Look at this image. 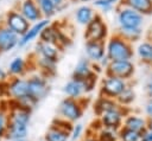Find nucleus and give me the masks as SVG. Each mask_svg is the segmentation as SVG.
<instances>
[{"label":"nucleus","mask_w":152,"mask_h":141,"mask_svg":"<svg viewBox=\"0 0 152 141\" xmlns=\"http://www.w3.org/2000/svg\"><path fill=\"white\" fill-rule=\"evenodd\" d=\"M106 57L112 60H131L133 57V47L129 41L119 34L112 36L106 44Z\"/></svg>","instance_id":"1"},{"label":"nucleus","mask_w":152,"mask_h":141,"mask_svg":"<svg viewBox=\"0 0 152 141\" xmlns=\"http://www.w3.org/2000/svg\"><path fill=\"white\" fill-rule=\"evenodd\" d=\"M84 109H86V104L83 102V97L78 100L65 97L61 101L57 111L61 118L74 124L83 116Z\"/></svg>","instance_id":"2"},{"label":"nucleus","mask_w":152,"mask_h":141,"mask_svg":"<svg viewBox=\"0 0 152 141\" xmlns=\"http://www.w3.org/2000/svg\"><path fill=\"white\" fill-rule=\"evenodd\" d=\"M72 123L58 117L55 118L49 129L45 132L44 141H70V130Z\"/></svg>","instance_id":"3"},{"label":"nucleus","mask_w":152,"mask_h":141,"mask_svg":"<svg viewBox=\"0 0 152 141\" xmlns=\"http://www.w3.org/2000/svg\"><path fill=\"white\" fill-rule=\"evenodd\" d=\"M128 86L127 81L118 78V77H112V76H106L100 85V96L108 97L116 100V97Z\"/></svg>","instance_id":"4"},{"label":"nucleus","mask_w":152,"mask_h":141,"mask_svg":"<svg viewBox=\"0 0 152 141\" xmlns=\"http://www.w3.org/2000/svg\"><path fill=\"white\" fill-rule=\"evenodd\" d=\"M27 84H28V96L34 104L42 101L49 92V84L46 77H44L43 75L30 76L27 78Z\"/></svg>","instance_id":"5"},{"label":"nucleus","mask_w":152,"mask_h":141,"mask_svg":"<svg viewBox=\"0 0 152 141\" xmlns=\"http://www.w3.org/2000/svg\"><path fill=\"white\" fill-rule=\"evenodd\" d=\"M118 23H119V28H126V30H135L140 28L142 24V14L139 12L120 6V9L118 12Z\"/></svg>","instance_id":"6"},{"label":"nucleus","mask_w":152,"mask_h":141,"mask_svg":"<svg viewBox=\"0 0 152 141\" xmlns=\"http://www.w3.org/2000/svg\"><path fill=\"white\" fill-rule=\"evenodd\" d=\"M2 24L5 26H7L10 30H12L13 32H15L19 37L24 36L28 31V28L31 26L30 25L31 23H28L18 9H11V11H8L5 14V18H4Z\"/></svg>","instance_id":"7"},{"label":"nucleus","mask_w":152,"mask_h":141,"mask_svg":"<svg viewBox=\"0 0 152 141\" xmlns=\"http://www.w3.org/2000/svg\"><path fill=\"white\" fill-rule=\"evenodd\" d=\"M108 27L101 15L95 14L93 20L86 26L84 38L87 41H104L107 37Z\"/></svg>","instance_id":"8"},{"label":"nucleus","mask_w":152,"mask_h":141,"mask_svg":"<svg viewBox=\"0 0 152 141\" xmlns=\"http://www.w3.org/2000/svg\"><path fill=\"white\" fill-rule=\"evenodd\" d=\"M104 72L106 76L128 81L134 73V64L131 60H112L104 68Z\"/></svg>","instance_id":"9"},{"label":"nucleus","mask_w":152,"mask_h":141,"mask_svg":"<svg viewBox=\"0 0 152 141\" xmlns=\"http://www.w3.org/2000/svg\"><path fill=\"white\" fill-rule=\"evenodd\" d=\"M125 110H126V107L119 105L118 108H115L113 110H109V111L104 113L103 115H101L99 117L101 127L102 128H107V129L119 130L122 127L125 116L127 115V113Z\"/></svg>","instance_id":"10"},{"label":"nucleus","mask_w":152,"mask_h":141,"mask_svg":"<svg viewBox=\"0 0 152 141\" xmlns=\"http://www.w3.org/2000/svg\"><path fill=\"white\" fill-rule=\"evenodd\" d=\"M19 36L5 26L2 23L0 24V53L8 52L13 50L19 43Z\"/></svg>","instance_id":"11"},{"label":"nucleus","mask_w":152,"mask_h":141,"mask_svg":"<svg viewBox=\"0 0 152 141\" xmlns=\"http://www.w3.org/2000/svg\"><path fill=\"white\" fill-rule=\"evenodd\" d=\"M18 11L24 15V18L28 23H37V21L44 19L43 14H42L40 9L38 8L34 0H23L19 4Z\"/></svg>","instance_id":"12"},{"label":"nucleus","mask_w":152,"mask_h":141,"mask_svg":"<svg viewBox=\"0 0 152 141\" xmlns=\"http://www.w3.org/2000/svg\"><path fill=\"white\" fill-rule=\"evenodd\" d=\"M28 135V124L15 122V121H10L7 124L5 139L8 141H15L20 139H27Z\"/></svg>","instance_id":"13"},{"label":"nucleus","mask_w":152,"mask_h":141,"mask_svg":"<svg viewBox=\"0 0 152 141\" xmlns=\"http://www.w3.org/2000/svg\"><path fill=\"white\" fill-rule=\"evenodd\" d=\"M49 25H50V20L46 19V18H44V19H42V20L34 23L32 26H30L28 31H27L24 36H21V37L19 38L18 45H19V46H25V45H27L30 41L34 40L37 37H39L40 33H42V31H43L46 26H49Z\"/></svg>","instance_id":"14"},{"label":"nucleus","mask_w":152,"mask_h":141,"mask_svg":"<svg viewBox=\"0 0 152 141\" xmlns=\"http://www.w3.org/2000/svg\"><path fill=\"white\" fill-rule=\"evenodd\" d=\"M122 127L131 129L133 132L144 134L147 130V120L137 114H127L124 118Z\"/></svg>","instance_id":"15"},{"label":"nucleus","mask_w":152,"mask_h":141,"mask_svg":"<svg viewBox=\"0 0 152 141\" xmlns=\"http://www.w3.org/2000/svg\"><path fill=\"white\" fill-rule=\"evenodd\" d=\"M86 52L91 63H100L106 56L104 41H86Z\"/></svg>","instance_id":"16"},{"label":"nucleus","mask_w":152,"mask_h":141,"mask_svg":"<svg viewBox=\"0 0 152 141\" xmlns=\"http://www.w3.org/2000/svg\"><path fill=\"white\" fill-rule=\"evenodd\" d=\"M36 49H37V53L39 55V57H43V58H46V59H50L57 63L59 58V51H61V49L57 45L39 40L36 45Z\"/></svg>","instance_id":"17"},{"label":"nucleus","mask_w":152,"mask_h":141,"mask_svg":"<svg viewBox=\"0 0 152 141\" xmlns=\"http://www.w3.org/2000/svg\"><path fill=\"white\" fill-rule=\"evenodd\" d=\"M93 73H96L95 71H94V69H93V64H91V62L89 60V59H81L77 64H76V66H75V69H74V71H72V77L71 78H74V79H78V81H84V79H87L88 77H90Z\"/></svg>","instance_id":"18"},{"label":"nucleus","mask_w":152,"mask_h":141,"mask_svg":"<svg viewBox=\"0 0 152 141\" xmlns=\"http://www.w3.org/2000/svg\"><path fill=\"white\" fill-rule=\"evenodd\" d=\"M63 92L66 95V97H70V98H75V100L82 98V96L86 94L83 82L71 78L63 86Z\"/></svg>","instance_id":"19"},{"label":"nucleus","mask_w":152,"mask_h":141,"mask_svg":"<svg viewBox=\"0 0 152 141\" xmlns=\"http://www.w3.org/2000/svg\"><path fill=\"white\" fill-rule=\"evenodd\" d=\"M120 6L132 8L140 14L152 13V0H120Z\"/></svg>","instance_id":"20"},{"label":"nucleus","mask_w":152,"mask_h":141,"mask_svg":"<svg viewBox=\"0 0 152 141\" xmlns=\"http://www.w3.org/2000/svg\"><path fill=\"white\" fill-rule=\"evenodd\" d=\"M119 104L113 98H108V97H103V96H99L97 100L94 103V114L100 117L101 115H103L104 113L113 110L115 108H118Z\"/></svg>","instance_id":"21"},{"label":"nucleus","mask_w":152,"mask_h":141,"mask_svg":"<svg viewBox=\"0 0 152 141\" xmlns=\"http://www.w3.org/2000/svg\"><path fill=\"white\" fill-rule=\"evenodd\" d=\"M26 66L27 63L23 57H15L10 62L7 72L10 77H23L27 70Z\"/></svg>","instance_id":"22"},{"label":"nucleus","mask_w":152,"mask_h":141,"mask_svg":"<svg viewBox=\"0 0 152 141\" xmlns=\"http://www.w3.org/2000/svg\"><path fill=\"white\" fill-rule=\"evenodd\" d=\"M95 17V12L91 7L89 6H81L77 8L76 13H75V18H76V21L80 24V25H84L87 26L91 20L93 18Z\"/></svg>","instance_id":"23"},{"label":"nucleus","mask_w":152,"mask_h":141,"mask_svg":"<svg viewBox=\"0 0 152 141\" xmlns=\"http://www.w3.org/2000/svg\"><path fill=\"white\" fill-rule=\"evenodd\" d=\"M34 1L43 14V18L50 19L52 15L56 14V12L58 9V7L55 5V2L52 0H34Z\"/></svg>","instance_id":"24"},{"label":"nucleus","mask_w":152,"mask_h":141,"mask_svg":"<svg viewBox=\"0 0 152 141\" xmlns=\"http://www.w3.org/2000/svg\"><path fill=\"white\" fill-rule=\"evenodd\" d=\"M38 66L40 68L42 75H43L44 77H48V76L55 73V70H56V62H52V60H50V59L39 57V58H38Z\"/></svg>","instance_id":"25"},{"label":"nucleus","mask_w":152,"mask_h":141,"mask_svg":"<svg viewBox=\"0 0 152 141\" xmlns=\"http://www.w3.org/2000/svg\"><path fill=\"white\" fill-rule=\"evenodd\" d=\"M99 141H119V130L101 128L95 134Z\"/></svg>","instance_id":"26"},{"label":"nucleus","mask_w":152,"mask_h":141,"mask_svg":"<svg viewBox=\"0 0 152 141\" xmlns=\"http://www.w3.org/2000/svg\"><path fill=\"white\" fill-rule=\"evenodd\" d=\"M57 33H58V28H55L53 26L49 25L42 31L39 38L42 41H46V43L57 45Z\"/></svg>","instance_id":"27"},{"label":"nucleus","mask_w":152,"mask_h":141,"mask_svg":"<svg viewBox=\"0 0 152 141\" xmlns=\"http://www.w3.org/2000/svg\"><path fill=\"white\" fill-rule=\"evenodd\" d=\"M134 100H135V94H134L133 89H131L129 86H127V88L116 97L115 101L118 102L119 105H121V107H127V105H129Z\"/></svg>","instance_id":"28"},{"label":"nucleus","mask_w":152,"mask_h":141,"mask_svg":"<svg viewBox=\"0 0 152 141\" xmlns=\"http://www.w3.org/2000/svg\"><path fill=\"white\" fill-rule=\"evenodd\" d=\"M137 52H138L139 57H140L144 62H150V63H152V43H148V41L141 43V44L138 46Z\"/></svg>","instance_id":"29"},{"label":"nucleus","mask_w":152,"mask_h":141,"mask_svg":"<svg viewBox=\"0 0 152 141\" xmlns=\"http://www.w3.org/2000/svg\"><path fill=\"white\" fill-rule=\"evenodd\" d=\"M142 134L121 127L119 129V141H141Z\"/></svg>","instance_id":"30"},{"label":"nucleus","mask_w":152,"mask_h":141,"mask_svg":"<svg viewBox=\"0 0 152 141\" xmlns=\"http://www.w3.org/2000/svg\"><path fill=\"white\" fill-rule=\"evenodd\" d=\"M116 34H119L120 37H122L124 39H126L127 41H134L137 40L140 36H141V28H135V30H126V28H119V31L116 32Z\"/></svg>","instance_id":"31"},{"label":"nucleus","mask_w":152,"mask_h":141,"mask_svg":"<svg viewBox=\"0 0 152 141\" xmlns=\"http://www.w3.org/2000/svg\"><path fill=\"white\" fill-rule=\"evenodd\" d=\"M8 110L0 105V136L5 139L7 124H8Z\"/></svg>","instance_id":"32"},{"label":"nucleus","mask_w":152,"mask_h":141,"mask_svg":"<svg viewBox=\"0 0 152 141\" xmlns=\"http://www.w3.org/2000/svg\"><path fill=\"white\" fill-rule=\"evenodd\" d=\"M84 132L83 124L82 123H74L72 128L70 130V141H80Z\"/></svg>","instance_id":"33"},{"label":"nucleus","mask_w":152,"mask_h":141,"mask_svg":"<svg viewBox=\"0 0 152 141\" xmlns=\"http://www.w3.org/2000/svg\"><path fill=\"white\" fill-rule=\"evenodd\" d=\"M118 2H120V0H94V5L100 7V8H102L104 12L109 11Z\"/></svg>","instance_id":"34"},{"label":"nucleus","mask_w":152,"mask_h":141,"mask_svg":"<svg viewBox=\"0 0 152 141\" xmlns=\"http://www.w3.org/2000/svg\"><path fill=\"white\" fill-rule=\"evenodd\" d=\"M10 79V75L7 72V70H5L4 68H0V85L7 83Z\"/></svg>","instance_id":"35"},{"label":"nucleus","mask_w":152,"mask_h":141,"mask_svg":"<svg viewBox=\"0 0 152 141\" xmlns=\"http://www.w3.org/2000/svg\"><path fill=\"white\" fill-rule=\"evenodd\" d=\"M145 113L147 115V118H152V98L148 100V102L145 105Z\"/></svg>","instance_id":"36"},{"label":"nucleus","mask_w":152,"mask_h":141,"mask_svg":"<svg viewBox=\"0 0 152 141\" xmlns=\"http://www.w3.org/2000/svg\"><path fill=\"white\" fill-rule=\"evenodd\" d=\"M141 141H152V130H151V129H147V130L142 134Z\"/></svg>","instance_id":"37"},{"label":"nucleus","mask_w":152,"mask_h":141,"mask_svg":"<svg viewBox=\"0 0 152 141\" xmlns=\"http://www.w3.org/2000/svg\"><path fill=\"white\" fill-rule=\"evenodd\" d=\"M146 92H147L148 97L152 98V75H151V77H150V79L146 84Z\"/></svg>","instance_id":"38"},{"label":"nucleus","mask_w":152,"mask_h":141,"mask_svg":"<svg viewBox=\"0 0 152 141\" xmlns=\"http://www.w3.org/2000/svg\"><path fill=\"white\" fill-rule=\"evenodd\" d=\"M4 96H6V83L0 85V101H1V97Z\"/></svg>","instance_id":"39"},{"label":"nucleus","mask_w":152,"mask_h":141,"mask_svg":"<svg viewBox=\"0 0 152 141\" xmlns=\"http://www.w3.org/2000/svg\"><path fill=\"white\" fill-rule=\"evenodd\" d=\"M80 141H99V140L96 139L95 135H87L86 137H83V139L80 140Z\"/></svg>","instance_id":"40"},{"label":"nucleus","mask_w":152,"mask_h":141,"mask_svg":"<svg viewBox=\"0 0 152 141\" xmlns=\"http://www.w3.org/2000/svg\"><path fill=\"white\" fill-rule=\"evenodd\" d=\"M53 2H55V5L57 6V7H59V6H62L63 4H64V1L65 0H52Z\"/></svg>","instance_id":"41"},{"label":"nucleus","mask_w":152,"mask_h":141,"mask_svg":"<svg viewBox=\"0 0 152 141\" xmlns=\"http://www.w3.org/2000/svg\"><path fill=\"white\" fill-rule=\"evenodd\" d=\"M147 129L152 130V118H147Z\"/></svg>","instance_id":"42"},{"label":"nucleus","mask_w":152,"mask_h":141,"mask_svg":"<svg viewBox=\"0 0 152 141\" xmlns=\"http://www.w3.org/2000/svg\"><path fill=\"white\" fill-rule=\"evenodd\" d=\"M15 141H28V139H20V140H15Z\"/></svg>","instance_id":"43"},{"label":"nucleus","mask_w":152,"mask_h":141,"mask_svg":"<svg viewBox=\"0 0 152 141\" xmlns=\"http://www.w3.org/2000/svg\"><path fill=\"white\" fill-rule=\"evenodd\" d=\"M78 1H91V0H78Z\"/></svg>","instance_id":"44"},{"label":"nucleus","mask_w":152,"mask_h":141,"mask_svg":"<svg viewBox=\"0 0 152 141\" xmlns=\"http://www.w3.org/2000/svg\"><path fill=\"white\" fill-rule=\"evenodd\" d=\"M2 140H4V137H1V136H0V141H2Z\"/></svg>","instance_id":"45"}]
</instances>
